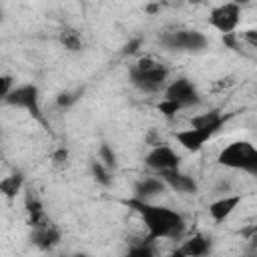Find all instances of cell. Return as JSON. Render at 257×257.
I'll use <instances>...</instances> for the list:
<instances>
[{"label":"cell","instance_id":"e0dca14e","mask_svg":"<svg viewBox=\"0 0 257 257\" xmlns=\"http://www.w3.org/2000/svg\"><path fill=\"white\" fill-rule=\"evenodd\" d=\"M22 189H24V175H22L20 171H16V173H12V175H8V177H4V179L0 181V193H2L8 201L16 199Z\"/></svg>","mask_w":257,"mask_h":257},{"label":"cell","instance_id":"7402d4cb","mask_svg":"<svg viewBox=\"0 0 257 257\" xmlns=\"http://www.w3.org/2000/svg\"><path fill=\"white\" fill-rule=\"evenodd\" d=\"M157 110H159L165 118H173V116H177V112H181V110H183V106H181L179 102H175V100H171V98H165V96H163V100L157 104Z\"/></svg>","mask_w":257,"mask_h":257},{"label":"cell","instance_id":"9c48e42d","mask_svg":"<svg viewBox=\"0 0 257 257\" xmlns=\"http://www.w3.org/2000/svg\"><path fill=\"white\" fill-rule=\"evenodd\" d=\"M165 183H167V187L169 189H173V191H177V193H183V195H193V193H197V189H199V185H197V181L191 177V175H187V173H183L181 169H173V171H163V173H157Z\"/></svg>","mask_w":257,"mask_h":257},{"label":"cell","instance_id":"7a4b0ae2","mask_svg":"<svg viewBox=\"0 0 257 257\" xmlns=\"http://www.w3.org/2000/svg\"><path fill=\"white\" fill-rule=\"evenodd\" d=\"M167 80L169 68L153 56H141L137 62L128 66V82L145 94H157L165 90V86L169 84Z\"/></svg>","mask_w":257,"mask_h":257},{"label":"cell","instance_id":"4fadbf2b","mask_svg":"<svg viewBox=\"0 0 257 257\" xmlns=\"http://www.w3.org/2000/svg\"><path fill=\"white\" fill-rule=\"evenodd\" d=\"M211 237L203 235V233H195L193 237H189L187 241H183V245L179 249H175V255H185V257H203L211 251Z\"/></svg>","mask_w":257,"mask_h":257},{"label":"cell","instance_id":"8fae6325","mask_svg":"<svg viewBox=\"0 0 257 257\" xmlns=\"http://www.w3.org/2000/svg\"><path fill=\"white\" fill-rule=\"evenodd\" d=\"M24 209H26V217H28V225L32 229L36 227H44V225H50V217L40 201L38 195H34V191H28L26 197H24Z\"/></svg>","mask_w":257,"mask_h":257},{"label":"cell","instance_id":"3957f363","mask_svg":"<svg viewBox=\"0 0 257 257\" xmlns=\"http://www.w3.org/2000/svg\"><path fill=\"white\" fill-rule=\"evenodd\" d=\"M217 163L225 169L241 171L257 177V147L249 141H233L217 155Z\"/></svg>","mask_w":257,"mask_h":257},{"label":"cell","instance_id":"ac0fdd59","mask_svg":"<svg viewBox=\"0 0 257 257\" xmlns=\"http://www.w3.org/2000/svg\"><path fill=\"white\" fill-rule=\"evenodd\" d=\"M58 42L64 46V50H68V52H78V50H82V46H84V40H82V34L76 30V28H72V26H64L60 32H58Z\"/></svg>","mask_w":257,"mask_h":257},{"label":"cell","instance_id":"d4e9b609","mask_svg":"<svg viewBox=\"0 0 257 257\" xmlns=\"http://www.w3.org/2000/svg\"><path fill=\"white\" fill-rule=\"evenodd\" d=\"M14 86H16L14 78H12L10 74H4V76L0 78V98H4V96H6Z\"/></svg>","mask_w":257,"mask_h":257},{"label":"cell","instance_id":"cb8c5ba5","mask_svg":"<svg viewBox=\"0 0 257 257\" xmlns=\"http://www.w3.org/2000/svg\"><path fill=\"white\" fill-rule=\"evenodd\" d=\"M50 161H52V165H54L56 169H66L68 163H70V153H68V149H66V147L56 149V151L52 153Z\"/></svg>","mask_w":257,"mask_h":257},{"label":"cell","instance_id":"ffe728a7","mask_svg":"<svg viewBox=\"0 0 257 257\" xmlns=\"http://www.w3.org/2000/svg\"><path fill=\"white\" fill-rule=\"evenodd\" d=\"M98 159H100L110 171H116V169H118L116 153L112 151V147H110L108 143H100V147H98Z\"/></svg>","mask_w":257,"mask_h":257},{"label":"cell","instance_id":"5bb4252c","mask_svg":"<svg viewBox=\"0 0 257 257\" xmlns=\"http://www.w3.org/2000/svg\"><path fill=\"white\" fill-rule=\"evenodd\" d=\"M225 120H227V116H225L219 108H213V110L195 114V116L189 120V124H191V126H197V128H203V131H207V133H211V135L215 137V135L221 131V126L225 124Z\"/></svg>","mask_w":257,"mask_h":257},{"label":"cell","instance_id":"ba28073f","mask_svg":"<svg viewBox=\"0 0 257 257\" xmlns=\"http://www.w3.org/2000/svg\"><path fill=\"white\" fill-rule=\"evenodd\" d=\"M145 165L153 171V173H163V171H173L179 169L181 165V157L165 143L153 145L151 151L145 155Z\"/></svg>","mask_w":257,"mask_h":257},{"label":"cell","instance_id":"44dd1931","mask_svg":"<svg viewBox=\"0 0 257 257\" xmlns=\"http://www.w3.org/2000/svg\"><path fill=\"white\" fill-rule=\"evenodd\" d=\"M80 96H82V88H76V90H64V92L56 94V104H58L60 108H70Z\"/></svg>","mask_w":257,"mask_h":257},{"label":"cell","instance_id":"603a6c76","mask_svg":"<svg viewBox=\"0 0 257 257\" xmlns=\"http://www.w3.org/2000/svg\"><path fill=\"white\" fill-rule=\"evenodd\" d=\"M151 243H153V239H143V241H139V243H135V245H131L128 247V255H137V257H151L153 255V247H151Z\"/></svg>","mask_w":257,"mask_h":257},{"label":"cell","instance_id":"6da1fadb","mask_svg":"<svg viewBox=\"0 0 257 257\" xmlns=\"http://www.w3.org/2000/svg\"><path fill=\"white\" fill-rule=\"evenodd\" d=\"M124 205L131 207L141 217L149 239H153V241H157V239L179 241L185 235L187 225H185V219L179 211L163 207V205H155V203L139 199V197L126 199Z\"/></svg>","mask_w":257,"mask_h":257},{"label":"cell","instance_id":"7c38bea8","mask_svg":"<svg viewBox=\"0 0 257 257\" xmlns=\"http://www.w3.org/2000/svg\"><path fill=\"white\" fill-rule=\"evenodd\" d=\"M241 201H243L241 195H225V197H219L213 203H209L207 211H209V215L215 223H223L235 213V209L239 207Z\"/></svg>","mask_w":257,"mask_h":257},{"label":"cell","instance_id":"d6986e66","mask_svg":"<svg viewBox=\"0 0 257 257\" xmlns=\"http://www.w3.org/2000/svg\"><path fill=\"white\" fill-rule=\"evenodd\" d=\"M88 167H90V175H92V179L96 181V185H100V187H104V189H108V187L112 185V173H114V171H110L100 159H92Z\"/></svg>","mask_w":257,"mask_h":257},{"label":"cell","instance_id":"484cf974","mask_svg":"<svg viewBox=\"0 0 257 257\" xmlns=\"http://www.w3.org/2000/svg\"><path fill=\"white\" fill-rule=\"evenodd\" d=\"M241 38H243V42H245V44H249L251 48H255V50H257V28H249V30H245Z\"/></svg>","mask_w":257,"mask_h":257},{"label":"cell","instance_id":"277c9868","mask_svg":"<svg viewBox=\"0 0 257 257\" xmlns=\"http://www.w3.org/2000/svg\"><path fill=\"white\" fill-rule=\"evenodd\" d=\"M159 42L163 48L171 50V52H191V54H199L205 52L209 48V38L195 30V28H175V30H167L159 36Z\"/></svg>","mask_w":257,"mask_h":257},{"label":"cell","instance_id":"8992f818","mask_svg":"<svg viewBox=\"0 0 257 257\" xmlns=\"http://www.w3.org/2000/svg\"><path fill=\"white\" fill-rule=\"evenodd\" d=\"M241 22V6L235 2H223L211 8L209 12V26L221 34H231Z\"/></svg>","mask_w":257,"mask_h":257},{"label":"cell","instance_id":"5b68a950","mask_svg":"<svg viewBox=\"0 0 257 257\" xmlns=\"http://www.w3.org/2000/svg\"><path fill=\"white\" fill-rule=\"evenodd\" d=\"M4 104L14 106V108H22L26 110L36 122H40L42 126H46V118L40 106V90L34 82H24V84H16L4 98Z\"/></svg>","mask_w":257,"mask_h":257},{"label":"cell","instance_id":"f1b7e54d","mask_svg":"<svg viewBox=\"0 0 257 257\" xmlns=\"http://www.w3.org/2000/svg\"><path fill=\"white\" fill-rule=\"evenodd\" d=\"M183 2H191V4H199V2H203V0H183Z\"/></svg>","mask_w":257,"mask_h":257},{"label":"cell","instance_id":"30bf717a","mask_svg":"<svg viewBox=\"0 0 257 257\" xmlns=\"http://www.w3.org/2000/svg\"><path fill=\"white\" fill-rule=\"evenodd\" d=\"M175 139H177V143H179L185 151L197 153V151H201V149L205 147L207 141L213 139V135L207 133V131H203V128H197V126H191V124H189V128L177 131V133H175Z\"/></svg>","mask_w":257,"mask_h":257},{"label":"cell","instance_id":"52a82bcc","mask_svg":"<svg viewBox=\"0 0 257 257\" xmlns=\"http://www.w3.org/2000/svg\"><path fill=\"white\" fill-rule=\"evenodd\" d=\"M163 92H165V98H171V100L179 102L183 108H191V106H197L201 102V92L197 90L193 80H189L185 76L171 80L165 86Z\"/></svg>","mask_w":257,"mask_h":257},{"label":"cell","instance_id":"4316f807","mask_svg":"<svg viewBox=\"0 0 257 257\" xmlns=\"http://www.w3.org/2000/svg\"><path fill=\"white\" fill-rule=\"evenodd\" d=\"M139 46H141V38H133L131 42H126V44H124L122 54H135V52L139 50Z\"/></svg>","mask_w":257,"mask_h":257},{"label":"cell","instance_id":"9a60e30c","mask_svg":"<svg viewBox=\"0 0 257 257\" xmlns=\"http://www.w3.org/2000/svg\"><path fill=\"white\" fill-rule=\"evenodd\" d=\"M165 191H167V183L159 175H155V177H143L141 181L135 183V195L133 197L151 201V199L163 195Z\"/></svg>","mask_w":257,"mask_h":257},{"label":"cell","instance_id":"83f0119b","mask_svg":"<svg viewBox=\"0 0 257 257\" xmlns=\"http://www.w3.org/2000/svg\"><path fill=\"white\" fill-rule=\"evenodd\" d=\"M231 2H235V4H239V6H245V4H249L251 0H231Z\"/></svg>","mask_w":257,"mask_h":257},{"label":"cell","instance_id":"2e32d148","mask_svg":"<svg viewBox=\"0 0 257 257\" xmlns=\"http://www.w3.org/2000/svg\"><path fill=\"white\" fill-rule=\"evenodd\" d=\"M30 241H32L38 249L50 251V249H54V247L60 243V231H58V227H54L52 223H50V225H44V227H36V229H32V233H30Z\"/></svg>","mask_w":257,"mask_h":257}]
</instances>
